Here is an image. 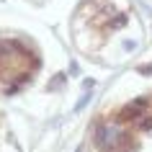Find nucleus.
<instances>
[{
	"label": "nucleus",
	"instance_id": "obj_1",
	"mask_svg": "<svg viewBox=\"0 0 152 152\" xmlns=\"http://www.w3.org/2000/svg\"><path fill=\"white\" fill-rule=\"evenodd\" d=\"M39 67V59L31 49L18 39L0 41V88H21Z\"/></svg>",
	"mask_w": 152,
	"mask_h": 152
},
{
	"label": "nucleus",
	"instance_id": "obj_2",
	"mask_svg": "<svg viewBox=\"0 0 152 152\" xmlns=\"http://www.w3.org/2000/svg\"><path fill=\"white\" fill-rule=\"evenodd\" d=\"M119 121H124L129 129L150 126V124H152V98L134 101L132 106H126V108L119 113Z\"/></svg>",
	"mask_w": 152,
	"mask_h": 152
}]
</instances>
